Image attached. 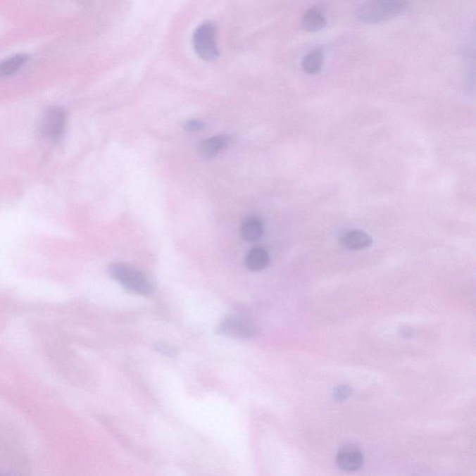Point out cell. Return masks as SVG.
<instances>
[{"instance_id":"cell-7","label":"cell","mask_w":476,"mask_h":476,"mask_svg":"<svg viewBox=\"0 0 476 476\" xmlns=\"http://www.w3.org/2000/svg\"><path fill=\"white\" fill-rule=\"evenodd\" d=\"M264 225L260 218L255 216L246 217L244 219L240 227V234L244 240L248 242H254L263 236Z\"/></svg>"},{"instance_id":"cell-12","label":"cell","mask_w":476,"mask_h":476,"mask_svg":"<svg viewBox=\"0 0 476 476\" xmlns=\"http://www.w3.org/2000/svg\"><path fill=\"white\" fill-rule=\"evenodd\" d=\"M324 54L320 49H315L311 51L303 57L301 61V68L307 74H316L321 70L323 65Z\"/></svg>"},{"instance_id":"cell-4","label":"cell","mask_w":476,"mask_h":476,"mask_svg":"<svg viewBox=\"0 0 476 476\" xmlns=\"http://www.w3.org/2000/svg\"><path fill=\"white\" fill-rule=\"evenodd\" d=\"M217 332L233 339H251L256 335L257 327L251 319L243 315H229L218 326Z\"/></svg>"},{"instance_id":"cell-9","label":"cell","mask_w":476,"mask_h":476,"mask_svg":"<svg viewBox=\"0 0 476 476\" xmlns=\"http://www.w3.org/2000/svg\"><path fill=\"white\" fill-rule=\"evenodd\" d=\"M341 242L345 248L351 251H362L372 244V238L367 233L360 230L348 232L342 237Z\"/></svg>"},{"instance_id":"cell-18","label":"cell","mask_w":476,"mask_h":476,"mask_svg":"<svg viewBox=\"0 0 476 476\" xmlns=\"http://www.w3.org/2000/svg\"><path fill=\"white\" fill-rule=\"evenodd\" d=\"M0 476H8V475H0Z\"/></svg>"},{"instance_id":"cell-16","label":"cell","mask_w":476,"mask_h":476,"mask_svg":"<svg viewBox=\"0 0 476 476\" xmlns=\"http://www.w3.org/2000/svg\"><path fill=\"white\" fill-rule=\"evenodd\" d=\"M158 351L159 352L163 353L165 355L168 356L174 355V353H175L174 352L173 348L170 346H167V345H165V346H163V345H161V346H158Z\"/></svg>"},{"instance_id":"cell-10","label":"cell","mask_w":476,"mask_h":476,"mask_svg":"<svg viewBox=\"0 0 476 476\" xmlns=\"http://www.w3.org/2000/svg\"><path fill=\"white\" fill-rule=\"evenodd\" d=\"M268 252L262 248H254L249 252L246 257V265L251 271H262L269 265Z\"/></svg>"},{"instance_id":"cell-14","label":"cell","mask_w":476,"mask_h":476,"mask_svg":"<svg viewBox=\"0 0 476 476\" xmlns=\"http://www.w3.org/2000/svg\"><path fill=\"white\" fill-rule=\"evenodd\" d=\"M351 393H352V389L348 387V386L341 385L335 389L334 397H335V399L338 400V401H344V400L348 399V397L351 396Z\"/></svg>"},{"instance_id":"cell-15","label":"cell","mask_w":476,"mask_h":476,"mask_svg":"<svg viewBox=\"0 0 476 476\" xmlns=\"http://www.w3.org/2000/svg\"><path fill=\"white\" fill-rule=\"evenodd\" d=\"M203 126H204V124L199 120H188L187 124H185V127L191 130V132H196V130L202 129Z\"/></svg>"},{"instance_id":"cell-11","label":"cell","mask_w":476,"mask_h":476,"mask_svg":"<svg viewBox=\"0 0 476 476\" xmlns=\"http://www.w3.org/2000/svg\"><path fill=\"white\" fill-rule=\"evenodd\" d=\"M303 28L309 32H316L323 29L326 26L327 21L324 14L320 10L316 8H309L303 14Z\"/></svg>"},{"instance_id":"cell-8","label":"cell","mask_w":476,"mask_h":476,"mask_svg":"<svg viewBox=\"0 0 476 476\" xmlns=\"http://www.w3.org/2000/svg\"><path fill=\"white\" fill-rule=\"evenodd\" d=\"M230 144V137L216 135L203 141L199 145V152L204 158H211L219 155Z\"/></svg>"},{"instance_id":"cell-17","label":"cell","mask_w":476,"mask_h":476,"mask_svg":"<svg viewBox=\"0 0 476 476\" xmlns=\"http://www.w3.org/2000/svg\"><path fill=\"white\" fill-rule=\"evenodd\" d=\"M411 329H409L408 327H402V335L404 337H411V333H413V332H409Z\"/></svg>"},{"instance_id":"cell-1","label":"cell","mask_w":476,"mask_h":476,"mask_svg":"<svg viewBox=\"0 0 476 476\" xmlns=\"http://www.w3.org/2000/svg\"><path fill=\"white\" fill-rule=\"evenodd\" d=\"M108 273L129 292L144 296L152 294L154 287L149 278L135 267L122 263H112Z\"/></svg>"},{"instance_id":"cell-2","label":"cell","mask_w":476,"mask_h":476,"mask_svg":"<svg viewBox=\"0 0 476 476\" xmlns=\"http://www.w3.org/2000/svg\"><path fill=\"white\" fill-rule=\"evenodd\" d=\"M406 8V2L392 0V1H368L363 3L356 13L357 19L365 24H378L387 21L402 13Z\"/></svg>"},{"instance_id":"cell-6","label":"cell","mask_w":476,"mask_h":476,"mask_svg":"<svg viewBox=\"0 0 476 476\" xmlns=\"http://www.w3.org/2000/svg\"><path fill=\"white\" fill-rule=\"evenodd\" d=\"M362 452L356 446H344L339 449L337 455V463L339 469L345 472H355L363 465Z\"/></svg>"},{"instance_id":"cell-5","label":"cell","mask_w":476,"mask_h":476,"mask_svg":"<svg viewBox=\"0 0 476 476\" xmlns=\"http://www.w3.org/2000/svg\"><path fill=\"white\" fill-rule=\"evenodd\" d=\"M66 114L65 110L61 107H51L45 112L42 119L43 133L47 137L54 139L59 138L65 129Z\"/></svg>"},{"instance_id":"cell-3","label":"cell","mask_w":476,"mask_h":476,"mask_svg":"<svg viewBox=\"0 0 476 476\" xmlns=\"http://www.w3.org/2000/svg\"><path fill=\"white\" fill-rule=\"evenodd\" d=\"M194 47L202 59L216 60L219 49L216 43V27L213 23L206 22L200 25L193 36Z\"/></svg>"},{"instance_id":"cell-13","label":"cell","mask_w":476,"mask_h":476,"mask_svg":"<svg viewBox=\"0 0 476 476\" xmlns=\"http://www.w3.org/2000/svg\"><path fill=\"white\" fill-rule=\"evenodd\" d=\"M27 59V55L19 54L13 55V56L3 61V62L0 63V75L13 74V73L16 72L18 69L21 68V66L25 65Z\"/></svg>"}]
</instances>
